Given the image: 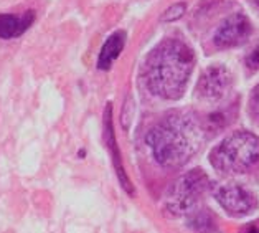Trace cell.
Instances as JSON below:
<instances>
[{"instance_id":"3957f363","label":"cell","mask_w":259,"mask_h":233,"mask_svg":"<svg viewBox=\"0 0 259 233\" xmlns=\"http://www.w3.org/2000/svg\"><path fill=\"white\" fill-rule=\"evenodd\" d=\"M211 166L225 174H244L259 164V137L238 131L223 139L210 154Z\"/></svg>"},{"instance_id":"7c38bea8","label":"cell","mask_w":259,"mask_h":233,"mask_svg":"<svg viewBox=\"0 0 259 233\" xmlns=\"http://www.w3.org/2000/svg\"><path fill=\"white\" fill-rule=\"evenodd\" d=\"M185 14V4H175L172 7H168L162 15V22H174Z\"/></svg>"},{"instance_id":"ba28073f","label":"cell","mask_w":259,"mask_h":233,"mask_svg":"<svg viewBox=\"0 0 259 233\" xmlns=\"http://www.w3.org/2000/svg\"><path fill=\"white\" fill-rule=\"evenodd\" d=\"M111 112H112L111 104H107L106 111H104V137H106V142H107V149H109V152L112 156V164H114V167H116V172L119 175V180H121V185L125 188V192H129L132 195L134 193V188H132L131 180L127 179V175H125V172H124V167H122V162H121V154H119L114 131H112Z\"/></svg>"},{"instance_id":"8fae6325","label":"cell","mask_w":259,"mask_h":233,"mask_svg":"<svg viewBox=\"0 0 259 233\" xmlns=\"http://www.w3.org/2000/svg\"><path fill=\"white\" fill-rule=\"evenodd\" d=\"M188 226L198 233H214L218 230L217 217L210 210H195L190 213Z\"/></svg>"},{"instance_id":"277c9868","label":"cell","mask_w":259,"mask_h":233,"mask_svg":"<svg viewBox=\"0 0 259 233\" xmlns=\"http://www.w3.org/2000/svg\"><path fill=\"white\" fill-rule=\"evenodd\" d=\"M210 188V179L201 169L180 175L163 197V210L172 217L190 215L197 210L203 195Z\"/></svg>"},{"instance_id":"5bb4252c","label":"cell","mask_w":259,"mask_h":233,"mask_svg":"<svg viewBox=\"0 0 259 233\" xmlns=\"http://www.w3.org/2000/svg\"><path fill=\"white\" fill-rule=\"evenodd\" d=\"M246 66L252 71L259 70V42L251 48V52L246 56Z\"/></svg>"},{"instance_id":"30bf717a","label":"cell","mask_w":259,"mask_h":233,"mask_svg":"<svg viewBox=\"0 0 259 233\" xmlns=\"http://www.w3.org/2000/svg\"><path fill=\"white\" fill-rule=\"evenodd\" d=\"M125 45V31L119 30L116 33H112L109 38L106 40V43L101 48L99 58H98V68L99 70H109L111 65L114 63V60L121 55L122 48Z\"/></svg>"},{"instance_id":"9c48e42d","label":"cell","mask_w":259,"mask_h":233,"mask_svg":"<svg viewBox=\"0 0 259 233\" xmlns=\"http://www.w3.org/2000/svg\"><path fill=\"white\" fill-rule=\"evenodd\" d=\"M35 10H27L23 15L0 14V38L10 40L23 35L35 22Z\"/></svg>"},{"instance_id":"7a4b0ae2","label":"cell","mask_w":259,"mask_h":233,"mask_svg":"<svg viewBox=\"0 0 259 233\" xmlns=\"http://www.w3.org/2000/svg\"><path fill=\"white\" fill-rule=\"evenodd\" d=\"M195 65L190 47L180 40H165L152 50L145 63V81L149 90L163 99H179Z\"/></svg>"},{"instance_id":"4fadbf2b","label":"cell","mask_w":259,"mask_h":233,"mask_svg":"<svg viewBox=\"0 0 259 233\" xmlns=\"http://www.w3.org/2000/svg\"><path fill=\"white\" fill-rule=\"evenodd\" d=\"M249 114L254 119L256 123H259V85L252 90L251 98H249Z\"/></svg>"},{"instance_id":"2e32d148","label":"cell","mask_w":259,"mask_h":233,"mask_svg":"<svg viewBox=\"0 0 259 233\" xmlns=\"http://www.w3.org/2000/svg\"><path fill=\"white\" fill-rule=\"evenodd\" d=\"M252 4H254V5H256V9L259 10V0H252Z\"/></svg>"},{"instance_id":"9a60e30c","label":"cell","mask_w":259,"mask_h":233,"mask_svg":"<svg viewBox=\"0 0 259 233\" xmlns=\"http://www.w3.org/2000/svg\"><path fill=\"white\" fill-rule=\"evenodd\" d=\"M243 233H259V220H254V222L246 225L243 228Z\"/></svg>"},{"instance_id":"8992f818","label":"cell","mask_w":259,"mask_h":233,"mask_svg":"<svg viewBox=\"0 0 259 233\" xmlns=\"http://www.w3.org/2000/svg\"><path fill=\"white\" fill-rule=\"evenodd\" d=\"M218 204L231 217H246L257 209V199L248 188L238 184L221 185L214 190Z\"/></svg>"},{"instance_id":"6da1fadb","label":"cell","mask_w":259,"mask_h":233,"mask_svg":"<svg viewBox=\"0 0 259 233\" xmlns=\"http://www.w3.org/2000/svg\"><path fill=\"white\" fill-rule=\"evenodd\" d=\"M203 137V126L197 116L188 111H175L149 131L147 144L160 166L180 167L198 152Z\"/></svg>"},{"instance_id":"5b68a950","label":"cell","mask_w":259,"mask_h":233,"mask_svg":"<svg viewBox=\"0 0 259 233\" xmlns=\"http://www.w3.org/2000/svg\"><path fill=\"white\" fill-rule=\"evenodd\" d=\"M233 86L231 73L223 65H213L201 73L197 85V96L203 103H220L228 96Z\"/></svg>"},{"instance_id":"52a82bcc","label":"cell","mask_w":259,"mask_h":233,"mask_svg":"<svg viewBox=\"0 0 259 233\" xmlns=\"http://www.w3.org/2000/svg\"><path fill=\"white\" fill-rule=\"evenodd\" d=\"M251 23L243 14H235L228 17L218 27L217 33L213 36L214 47L218 48H233L239 47L249 38Z\"/></svg>"}]
</instances>
